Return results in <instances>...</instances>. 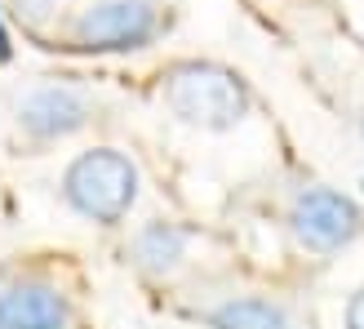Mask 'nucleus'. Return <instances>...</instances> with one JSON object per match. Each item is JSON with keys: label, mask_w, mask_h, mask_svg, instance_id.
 Returning <instances> with one entry per match:
<instances>
[{"label": "nucleus", "mask_w": 364, "mask_h": 329, "mask_svg": "<svg viewBox=\"0 0 364 329\" xmlns=\"http://www.w3.org/2000/svg\"><path fill=\"white\" fill-rule=\"evenodd\" d=\"M165 107L191 130L223 134L249 116L253 94H249V80L235 67L209 63V58H187L165 76Z\"/></svg>", "instance_id": "obj_1"}, {"label": "nucleus", "mask_w": 364, "mask_h": 329, "mask_svg": "<svg viewBox=\"0 0 364 329\" xmlns=\"http://www.w3.org/2000/svg\"><path fill=\"white\" fill-rule=\"evenodd\" d=\"M138 164L116 147H89L63 169V200L85 223L116 227L138 205Z\"/></svg>", "instance_id": "obj_2"}, {"label": "nucleus", "mask_w": 364, "mask_h": 329, "mask_svg": "<svg viewBox=\"0 0 364 329\" xmlns=\"http://www.w3.org/2000/svg\"><path fill=\"white\" fill-rule=\"evenodd\" d=\"M160 36V9L151 0H94L71 23V45L85 53H134Z\"/></svg>", "instance_id": "obj_3"}, {"label": "nucleus", "mask_w": 364, "mask_h": 329, "mask_svg": "<svg viewBox=\"0 0 364 329\" xmlns=\"http://www.w3.org/2000/svg\"><path fill=\"white\" fill-rule=\"evenodd\" d=\"M289 231L306 254H338L360 241L364 214L351 196L333 187H302L289 200Z\"/></svg>", "instance_id": "obj_4"}, {"label": "nucleus", "mask_w": 364, "mask_h": 329, "mask_svg": "<svg viewBox=\"0 0 364 329\" xmlns=\"http://www.w3.org/2000/svg\"><path fill=\"white\" fill-rule=\"evenodd\" d=\"M94 107L80 89L71 85H36L18 98V130H23L31 142H58V138H71L80 134Z\"/></svg>", "instance_id": "obj_5"}, {"label": "nucleus", "mask_w": 364, "mask_h": 329, "mask_svg": "<svg viewBox=\"0 0 364 329\" xmlns=\"http://www.w3.org/2000/svg\"><path fill=\"white\" fill-rule=\"evenodd\" d=\"M71 303L45 281H14L0 289V329H67Z\"/></svg>", "instance_id": "obj_6"}, {"label": "nucleus", "mask_w": 364, "mask_h": 329, "mask_svg": "<svg viewBox=\"0 0 364 329\" xmlns=\"http://www.w3.org/2000/svg\"><path fill=\"white\" fill-rule=\"evenodd\" d=\"M187 241L191 236L178 223H147L134 231V263L147 276H169V271L187 258Z\"/></svg>", "instance_id": "obj_7"}, {"label": "nucleus", "mask_w": 364, "mask_h": 329, "mask_svg": "<svg viewBox=\"0 0 364 329\" xmlns=\"http://www.w3.org/2000/svg\"><path fill=\"white\" fill-rule=\"evenodd\" d=\"M209 329H294L289 312L271 298H258V294H240V298H227L209 307Z\"/></svg>", "instance_id": "obj_8"}, {"label": "nucleus", "mask_w": 364, "mask_h": 329, "mask_svg": "<svg viewBox=\"0 0 364 329\" xmlns=\"http://www.w3.org/2000/svg\"><path fill=\"white\" fill-rule=\"evenodd\" d=\"M14 14L36 27V23H45V18L53 14V0H14Z\"/></svg>", "instance_id": "obj_9"}, {"label": "nucleus", "mask_w": 364, "mask_h": 329, "mask_svg": "<svg viewBox=\"0 0 364 329\" xmlns=\"http://www.w3.org/2000/svg\"><path fill=\"white\" fill-rule=\"evenodd\" d=\"M342 325L347 329H364V285L347 298V312H342Z\"/></svg>", "instance_id": "obj_10"}, {"label": "nucleus", "mask_w": 364, "mask_h": 329, "mask_svg": "<svg viewBox=\"0 0 364 329\" xmlns=\"http://www.w3.org/2000/svg\"><path fill=\"white\" fill-rule=\"evenodd\" d=\"M14 58V41H9V27H5V18H0V67H5Z\"/></svg>", "instance_id": "obj_11"}, {"label": "nucleus", "mask_w": 364, "mask_h": 329, "mask_svg": "<svg viewBox=\"0 0 364 329\" xmlns=\"http://www.w3.org/2000/svg\"><path fill=\"white\" fill-rule=\"evenodd\" d=\"M360 130H364V116H360Z\"/></svg>", "instance_id": "obj_12"}, {"label": "nucleus", "mask_w": 364, "mask_h": 329, "mask_svg": "<svg viewBox=\"0 0 364 329\" xmlns=\"http://www.w3.org/2000/svg\"><path fill=\"white\" fill-rule=\"evenodd\" d=\"M360 187H364V178H360Z\"/></svg>", "instance_id": "obj_13"}, {"label": "nucleus", "mask_w": 364, "mask_h": 329, "mask_svg": "<svg viewBox=\"0 0 364 329\" xmlns=\"http://www.w3.org/2000/svg\"><path fill=\"white\" fill-rule=\"evenodd\" d=\"M0 289H5V285H0Z\"/></svg>", "instance_id": "obj_14"}]
</instances>
